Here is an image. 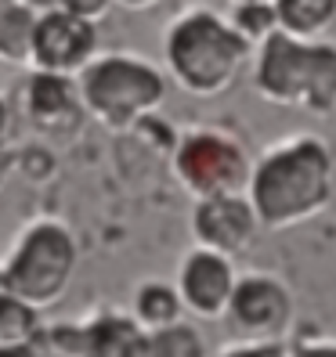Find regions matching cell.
Returning a JSON list of instances; mask_svg holds the SVG:
<instances>
[{
	"label": "cell",
	"instance_id": "cell-7",
	"mask_svg": "<svg viewBox=\"0 0 336 357\" xmlns=\"http://www.w3.org/2000/svg\"><path fill=\"white\" fill-rule=\"evenodd\" d=\"M297 321V300L279 275L268 271H242L224 310V325L232 340H261L282 343Z\"/></svg>",
	"mask_w": 336,
	"mask_h": 357
},
{
	"label": "cell",
	"instance_id": "cell-8",
	"mask_svg": "<svg viewBox=\"0 0 336 357\" xmlns=\"http://www.w3.org/2000/svg\"><path fill=\"white\" fill-rule=\"evenodd\" d=\"M44 340L58 357H152V332L131 310H98L80 325H51Z\"/></svg>",
	"mask_w": 336,
	"mask_h": 357
},
{
	"label": "cell",
	"instance_id": "cell-10",
	"mask_svg": "<svg viewBox=\"0 0 336 357\" xmlns=\"http://www.w3.org/2000/svg\"><path fill=\"white\" fill-rule=\"evenodd\" d=\"M177 292L184 310L199 321H224V310L232 303V292L239 285L235 257H224L217 249L192 245L177 264Z\"/></svg>",
	"mask_w": 336,
	"mask_h": 357
},
{
	"label": "cell",
	"instance_id": "cell-9",
	"mask_svg": "<svg viewBox=\"0 0 336 357\" xmlns=\"http://www.w3.org/2000/svg\"><path fill=\"white\" fill-rule=\"evenodd\" d=\"M98 58V29L94 22L61 8H48L36 18L33 33V69L58 73V76H80Z\"/></svg>",
	"mask_w": 336,
	"mask_h": 357
},
{
	"label": "cell",
	"instance_id": "cell-16",
	"mask_svg": "<svg viewBox=\"0 0 336 357\" xmlns=\"http://www.w3.org/2000/svg\"><path fill=\"white\" fill-rule=\"evenodd\" d=\"M44 335V325H40V307H33L29 300L15 296L11 289L0 285V347L11 343H26Z\"/></svg>",
	"mask_w": 336,
	"mask_h": 357
},
{
	"label": "cell",
	"instance_id": "cell-25",
	"mask_svg": "<svg viewBox=\"0 0 336 357\" xmlns=\"http://www.w3.org/2000/svg\"><path fill=\"white\" fill-rule=\"evenodd\" d=\"M8 127H11V109H8V101L0 98V141L8 137Z\"/></svg>",
	"mask_w": 336,
	"mask_h": 357
},
{
	"label": "cell",
	"instance_id": "cell-19",
	"mask_svg": "<svg viewBox=\"0 0 336 357\" xmlns=\"http://www.w3.org/2000/svg\"><path fill=\"white\" fill-rule=\"evenodd\" d=\"M214 357H286V340L282 343H261V340H232L224 343Z\"/></svg>",
	"mask_w": 336,
	"mask_h": 357
},
{
	"label": "cell",
	"instance_id": "cell-23",
	"mask_svg": "<svg viewBox=\"0 0 336 357\" xmlns=\"http://www.w3.org/2000/svg\"><path fill=\"white\" fill-rule=\"evenodd\" d=\"M11 162H15V152L8 149L4 141H0V188H4V181H8V174H11Z\"/></svg>",
	"mask_w": 336,
	"mask_h": 357
},
{
	"label": "cell",
	"instance_id": "cell-6",
	"mask_svg": "<svg viewBox=\"0 0 336 357\" xmlns=\"http://www.w3.org/2000/svg\"><path fill=\"white\" fill-rule=\"evenodd\" d=\"M174 177L192 199L242 195L249 188L254 159L246 144L221 127H192L174 144Z\"/></svg>",
	"mask_w": 336,
	"mask_h": 357
},
{
	"label": "cell",
	"instance_id": "cell-1",
	"mask_svg": "<svg viewBox=\"0 0 336 357\" xmlns=\"http://www.w3.org/2000/svg\"><path fill=\"white\" fill-rule=\"evenodd\" d=\"M336 159L319 134H289L254 159L246 195L264 231H289L307 224L333 202Z\"/></svg>",
	"mask_w": 336,
	"mask_h": 357
},
{
	"label": "cell",
	"instance_id": "cell-11",
	"mask_svg": "<svg viewBox=\"0 0 336 357\" xmlns=\"http://www.w3.org/2000/svg\"><path fill=\"white\" fill-rule=\"evenodd\" d=\"M192 238L196 245L217 249L224 257H242L257 245L261 238V217L249 195H214V199H196L192 206Z\"/></svg>",
	"mask_w": 336,
	"mask_h": 357
},
{
	"label": "cell",
	"instance_id": "cell-15",
	"mask_svg": "<svg viewBox=\"0 0 336 357\" xmlns=\"http://www.w3.org/2000/svg\"><path fill=\"white\" fill-rule=\"evenodd\" d=\"M36 18L29 0H0V58L4 61H29L33 58V33Z\"/></svg>",
	"mask_w": 336,
	"mask_h": 357
},
{
	"label": "cell",
	"instance_id": "cell-27",
	"mask_svg": "<svg viewBox=\"0 0 336 357\" xmlns=\"http://www.w3.org/2000/svg\"><path fill=\"white\" fill-rule=\"evenodd\" d=\"M232 4H239V0H232ZM271 4H275V0H271Z\"/></svg>",
	"mask_w": 336,
	"mask_h": 357
},
{
	"label": "cell",
	"instance_id": "cell-3",
	"mask_svg": "<svg viewBox=\"0 0 336 357\" xmlns=\"http://www.w3.org/2000/svg\"><path fill=\"white\" fill-rule=\"evenodd\" d=\"M249 83L261 101L307 116L336 112V44L271 33L254 51Z\"/></svg>",
	"mask_w": 336,
	"mask_h": 357
},
{
	"label": "cell",
	"instance_id": "cell-22",
	"mask_svg": "<svg viewBox=\"0 0 336 357\" xmlns=\"http://www.w3.org/2000/svg\"><path fill=\"white\" fill-rule=\"evenodd\" d=\"M0 357H54L44 335L36 340H26V343H11V347H0Z\"/></svg>",
	"mask_w": 336,
	"mask_h": 357
},
{
	"label": "cell",
	"instance_id": "cell-17",
	"mask_svg": "<svg viewBox=\"0 0 336 357\" xmlns=\"http://www.w3.org/2000/svg\"><path fill=\"white\" fill-rule=\"evenodd\" d=\"M152 357H210L206 335L188 318L152 332Z\"/></svg>",
	"mask_w": 336,
	"mask_h": 357
},
{
	"label": "cell",
	"instance_id": "cell-24",
	"mask_svg": "<svg viewBox=\"0 0 336 357\" xmlns=\"http://www.w3.org/2000/svg\"><path fill=\"white\" fill-rule=\"evenodd\" d=\"M119 8H127V11H149V8H156L159 0H116Z\"/></svg>",
	"mask_w": 336,
	"mask_h": 357
},
{
	"label": "cell",
	"instance_id": "cell-14",
	"mask_svg": "<svg viewBox=\"0 0 336 357\" xmlns=\"http://www.w3.org/2000/svg\"><path fill=\"white\" fill-rule=\"evenodd\" d=\"M279 29L297 40H326L336 26V0H275Z\"/></svg>",
	"mask_w": 336,
	"mask_h": 357
},
{
	"label": "cell",
	"instance_id": "cell-12",
	"mask_svg": "<svg viewBox=\"0 0 336 357\" xmlns=\"http://www.w3.org/2000/svg\"><path fill=\"white\" fill-rule=\"evenodd\" d=\"M22 109L26 119L44 134V137H66L80 127L83 119V101H80V87L73 83V76H58V73H33V79L26 83L22 94Z\"/></svg>",
	"mask_w": 336,
	"mask_h": 357
},
{
	"label": "cell",
	"instance_id": "cell-5",
	"mask_svg": "<svg viewBox=\"0 0 336 357\" xmlns=\"http://www.w3.org/2000/svg\"><path fill=\"white\" fill-rule=\"evenodd\" d=\"M80 245L76 235L61 220H36L18 235L15 249L0 267V285L33 307H51L66 296L76 275Z\"/></svg>",
	"mask_w": 336,
	"mask_h": 357
},
{
	"label": "cell",
	"instance_id": "cell-4",
	"mask_svg": "<svg viewBox=\"0 0 336 357\" xmlns=\"http://www.w3.org/2000/svg\"><path fill=\"white\" fill-rule=\"evenodd\" d=\"M166 76L156 61L131 54V51H112L98 54L87 69L76 76L80 101L98 123L112 130H131L134 123L152 116L166 101Z\"/></svg>",
	"mask_w": 336,
	"mask_h": 357
},
{
	"label": "cell",
	"instance_id": "cell-2",
	"mask_svg": "<svg viewBox=\"0 0 336 357\" xmlns=\"http://www.w3.org/2000/svg\"><path fill=\"white\" fill-rule=\"evenodd\" d=\"M254 44L214 8H188L163 33V61L170 83L192 98H221L254 61Z\"/></svg>",
	"mask_w": 336,
	"mask_h": 357
},
{
	"label": "cell",
	"instance_id": "cell-21",
	"mask_svg": "<svg viewBox=\"0 0 336 357\" xmlns=\"http://www.w3.org/2000/svg\"><path fill=\"white\" fill-rule=\"evenodd\" d=\"M54 8L69 11V15H80L87 18V22H101L105 15H109V8L116 4V0H51Z\"/></svg>",
	"mask_w": 336,
	"mask_h": 357
},
{
	"label": "cell",
	"instance_id": "cell-13",
	"mask_svg": "<svg viewBox=\"0 0 336 357\" xmlns=\"http://www.w3.org/2000/svg\"><path fill=\"white\" fill-rule=\"evenodd\" d=\"M131 314L134 318L156 332V328H166V325H174L184 318V300H181V292H177V282H163V278H149V282H141L134 289V296H131Z\"/></svg>",
	"mask_w": 336,
	"mask_h": 357
},
{
	"label": "cell",
	"instance_id": "cell-18",
	"mask_svg": "<svg viewBox=\"0 0 336 357\" xmlns=\"http://www.w3.org/2000/svg\"><path fill=\"white\" fill-rule=\"evenodd\" d=\"M228 18L254 47H261L271 33H279V15L271 0H239V4H232Z\"/></svg>",
	"mask_w": 336,
	"mask_h": 357
},
{
	"label": "cell",
	"instance_id": "cell-20",
	"mask_svg": "<svg viewBox=\"0 0 336 357\" xmlns=\"http://www.w3.org/2000/svg\"><path fill=\"white\" fill-rule=\"evenodd\" d=\"M286 357H336L333 335H297L286 343Z\"/></svg>",
	"mask_w": 336,
	"mask_h": 357
},
{
	"label": "cell",
	"instance_id": "cell-26",
	"mask_svg": "<svg viewBox=\"0 0 336 357\" xmlns=\"http://www.w3.org/2000/svg\"><path fill=\"white\" fill-rule=\"evenodd\" d=\"M0 69H4V58H0Z\"/></svg>",
	"mask_w": 336,
	"mask_h": 357
}]
</instances>
